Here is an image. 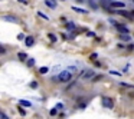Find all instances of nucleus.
I'll return each instance as SVG.
<instances>
[{
  "instance_id": "1",
  "label": "nucleus",
  "mask_w": 134,
  "mask_h": 119,
  "mask_svg": "<svg viewBox=\"0 0 134 119\" xmlns=\"http://www.w3.org/2000/svg\"><path fill=\"white\" fill-rule=\"evenodd\" d=\"M72 79V72L69 70H64V72H61L58 76V80L59 82H69Z\"/></svg>"
},
{
  "instance_id": "2",
  "label": "nucleus",
  "mask_w": 134,
  "mask_h": 119,
  "mask_svg": "<svg viewBox=\"0 0 134 119\" xmlns=\"http://www.w3.org/2000/svg\"><path fill=\"white\" fill-rule=\"evenodd\" d=\"M101 101H102V106H104V108H108V109H112V108H114V102H112V99H111V98L104 96Z\"/></svg>"
},
{
  "instance_id": "3",
  "label": "nucleus",
  "mask_w": 134,
  "mask_h": 119,
  "mask_svg": "<svg viewBox=\"0 0 134 119\" xmlns=\"http://www.w3.org/2000/svg\"><path fill=\"white\" fill-rule=\"evenodd\" d=\"M79 76H81L82 79H85V80H88V79H92L94 72H92V70H85V72H81V73H79Z\"/></svg>"
},
{
  "instance_id": "4",
  "label": "nucleus",
  "mask_w": 134,
  "mask_h": 119,
  "mask_svg": "<svg viewBox=\"0 0 134 119\" xmlns=\"http://www.w3.org/2000/svg\"><path fill=\"white\" fill-rule=\"evenodd\" d=\"M115 13H117V14H120V16L127 17L128 20H133V19H134V17H133V13H130V11H125V10H117Z\"/></svg>"
},
{
  "instance_id": "5",
  "label": "nucleus",
  "mask_w": 134,
  "mask_h": 119,
  "mask_svg": "<svg viewBox=\"0 0 134 119\" xmlns=\"http://www.w3.org/2000/svg\"><path fill=\"white\" fill-rule=\"evenodd\" d=\"M115 29H117V30H118L121 34H128V29L125 27L124 24H118V23H117V24H115Z\"/></svg>"
},
{
  "instance_id": "6",
  "label": "nucleus",
  "mask_w": 134,
  "mask_h": 119,
  "mask_svg": "<svg viewBox=\"0 0 134 119\" xmlns=\"http://www.w3.org/2000/svg\"><path fill=\"white\" fill-rule=\"evenodd\" d=\"M110 6H111V7H118V9H122V7H125V3H121V1H112Z\"/></svg>"
},
{
  "instance_id": "7",
  "label": "nucleus",
  "mask_w": 134,
  "mask_h": 119,
  "mask_svg": "<svg viewBox=\"0 0 134 119\" xmlns=\"http://www.w3.org/2000/svg\"><path fill=\"white\" fill-rule=\"evenodd\" d=\"M18 57L20 59V60H28V53H25V52H19Z\"/></svg>"
},
{
  "instance_id": "8",
  "label": "nucleus",
  "mask_w": 134,
  "mask_h": 119,
  "mask_svg": "<svg viewBox=\"0 0 134 119\" xmlns=\"http://www.w3.org/2000/svg\"><path fill=\"white\" fill-rule=\"evenodd\" d=\"M45 4H46L48 7H51V9H55V7H56V4H55L53 0H45Z\"/></svg>"
},
{
  "instance_id": "9",
  "label": "nucleus",
  "mask_w": 134,
  "mask_h": 119,
  "mask_svg": "<svg viewBox=\"0 0 134 119\" xmlns=\"http://www.w3.org/2000/svg\"><path fill=\"white\" fill-rule=\"evenodd\" d=\"M33 40H35L33 39V36H28V37H26V46H29L30 47V46L33 45Z\"/></svg>"
},
{
  "instance_id": "10",
  "label": "nucleus",
  "mask_w": 134,
  "mask_h": 119,
  "mask_svg": "<svg viewBox=\"0 0 134 119\" xmlns=\"http://www.w3.org/2000/svg\"><path fill=\"white\" fill-rule=\"evenodd\" d=\"M120 39H121L122 42H130V40H131V37H130L128 34H120Z\"/></svg>"
},
{
  "instance_id": "11",
  "label": "nucleus",
  "mask_w": 134,
  "mask_h": 119,
  "mask_svg": "<svg viewBox=\"0 0 134 119\" xmlns=\"http://www.w3.org/2000/svg\"><path fill=\"white\" fill-rule=\"evenodd\" d=\"M120 86L127 88V89H134V85H130V83H125V82H121V83H120Z\"/></svg>"
},
{
  "instance_id": "12",
  "label": "nucleus",
  "mask_w": 134,
  "mask_h": 119,
  "mask_svg": "<svg viewBox=\"0 0 134 119\" xmlns=\"http://www.w3.org/2000/svg\"><path fill=\"white\" fill-rule=\"evenodd\" d=\"M26 65H28L29 68H32V66L35 65V59H28V60H26Z\"/></svg>"
},
{
  "instance_id": "13",
  "label": "nucleus",
  "mask_w": 134,
  "mask_h": 119,
  "mask_svg": "<svg viewBox=\"0 0 134 119\" xmlns=\"http://www.w3.org/2000/svg\"><path fill=\"white\" fill-rule=\"evenodd\" d=\"M38 16L42 17V19H45V20H49V16H46L45 13H42V11H38Z\"/></svg>"
},
{
  "instance_id": "14",
  "label": "nucleus",
  "mask_w": 134,
  "mask_h": 119,
  "mask_svg": "<svg viewBox=\"0 0 134 119\" xmlns=\"http://www.w3.org/2000/svg\"><path fill=\"white\" fill-rule=\"evenodd\" d=\"M5 20H7V22H16V17L15 16H5Z\"/></svg>"
},
{
  "instance_id": "15",
  "label": "nucleus",
  "mask_w": 134,
  "mask_h": 119,
  "mask_svg": "<svg viewBox=\"0 0 134 119\" xmlns=\"http://www.w3.org/2000/svg\"><path fill=\"white\" fill-rule=\"evenodd\" d=\"M72 9H74L76 13H84V14L87 13V10H84V9H79V7H72Z\"/></svg>"
},
{
  "instance_id": "16",
  "label": "nucleus",
  "mask_w": 134,
  "mask_h": 119,
  "mask_svg": "<svg viewBox=\"0 0 134 119\" xmlns=\"http://www.w3.org/2000/svg\"><path fill=\"white\" fill-rule=\"evenodd\" d=\"M20 105H22V106H30L32 103L28 102V101H20Z\"/></svg>"
},
{
  "instance_id": "17",
  "label": "nucleus",
  "mask_w": 134,
  "mask_h": 119,
  "mask_svg": "<svg viewBox=\"0 0 134 119\" xmlns=\"http://www.w3.org/2000/svg\"><path fill=\"white\" fill-rule=\"evenodd\" d=\"M48 70H49L48 68H41V69H39V73L45 75V73H48Z\"/></svg>"
},
{
  "instance_id": "18",
  "label": "nucleus",
  "mask_w": 134,
  "mask_h": 119,
  "mask_svg": "<svg viewBox=\"0 0 134 119\" xmlns=\"http://www.w3.org/2000/svg\"><path fill=\"white\" fill-rule=\"evenodd\" d=\"M30 88H32V89H36V88H38V82H36V80L30 82Z\"/></svg>"
},
{
  "instance_id": "19",
  "label": "nucleus",
  "mask_w": 134,
  "mask_h": 119,
  "mask_svg": "<svg viewBox=\"0 0 134 119\" xmlns=\"http://www.w3.org/2000/svg\"><path fill=\"white\" fill-rule=\"evenodd\" d=\"M89 6H91L92 9H97V7H98V6H97V3H95V1H92V0H89Z\"/></svg>"
},
{
  "instance_id": "20",
  "label": "nucleus",
  "mask_w": 134,
  "mask_h": 119,
  "mask_svg": "<svg viewBox=\"0 0 134 119\" xmlns=\"http://www.w3.org/2000/svg\"><path fill=\"white\" fill-rule=\"evenodd\" d=\"M49 39L52 40V42H56V37H55V34H52V33H49Z\"/></svg>"
},
{
  "instance_id": "21",
  "label": "nucleus",
  "mask_w": 134,
  "mask_h": 119,
  "mask_svg": "<svg viewBox=\"0 0 134 119\" xmlns=\"http://www.w3.org/2000/svg\"><path fill=\"white\" fill-rule=\"evenodd\" d=\"M89 59H91V60H95V59H97V53H92V55L89 56Z\"/></svg>"
},
{
  "instance_id": "22",
  "label": "nucleus",
  "mask_w": 134,
  "mask_h": 119,
  "mask_svg": "<svg viewBox=\"0 0 134 119\" xmlns=\"http://www.w3.org/2000/svg\"><path fill=\"white\" fill-rule=\"evenodd\" d=\"M0 118H2V119H9L6 115H5V112H0Z\"/></svg>"
},
{
  "instance_id": "23",
  "label": "nucleus",
  "mask_w": 134,
  "mask_h": 119,
  "mask_svg": "<svg viewBox=\"0 0 134 119\" xmlns=\"http://www.w3.org/2000/svg\"><path fill=\"white\" fill-rule=\"evenodd\" d=\"M56 111H58V109H56V108H53L52 111H51V115H52V116H55V115H56Z\"/></svg>"
},
{
  "instance_id": "24",
  "label": "nucleus",
  "mask_w": 134,
  "mask_h": 119,
  "mask_svg": "<svg viewBox=\"0 0 134 119\" xmlns=\"http://www.w3.org/2000/svg\"><path fill=\"white\" fill-rule=\"evenodd\" d=\"M19 114H20V115H26V112H25V109L19 108Z\"/></svg>"
},
{
  "instance_id": "25",
  "label": "nucleus",
  "mask_w": 134,
  "mask_h": 119,
  "mask_svg": "<svg viewBox=\"0 0 134 119\" xmlns=\"http://www.w3.org/2000/svg\"><path fill=\"white\" fill-rule=\"evenodd\" d=\"M110 73H111V75H117V76H120V73H118V72H115V70H110Z\"/></svg>"
},
{
  "instance_id": "26",
  "label": "nucleus",
  "mask_w": 134,
  "mask_h": 119,
  "mask_svg": "<svg viewBox=\"0 0 134 119\" xmlns=\"http://www.w3.org/2000/svg\"><path fill=\"white\" fill-rule=\"evenodd\" d=\"M0 53H2V55H5V53H6V49H5L3 46H2V49H0Z\"/></svg>"
},
{
  "instance_id": "27",
  "label": "nucleus",
  "mask_w": 134,
  "mask_h": 119,
  "mask_svg": "<svg viewBox=\"0 0 134 119\" xmlns=\"http://www.w3.org/2000/svg\"><path fill=\"white\" fill-rule=\"evenodd\" d=\"M88 36H89V37H91V36H92V37H94V36H95V34H94V32H88Z\"/></svg>"
},
{
  "instance_id": "28",
  "label": "nucleus",
  "mask_w": 134,
  "mask_h": 119,
  "mask_svg": "<svg viewBox=\"0 0 134 119\" xmlns=\"http://www.w3.org/2000/svg\"><path fill=\"white\" fill-rule=\"evenodd\" d=\"M128 96H131V98H134V91H133V92H130V93H128Z\"/></svg>"
},
{
  "instance_id": "29",
  "label": "nucleus",
  "mask_w": 134,
  "mask_h": 119,
  "mask_svg": "<svg viewBox=\"0 0 134 119\" xmlns=\"http://www.w3.org/2000/svg\"><path fill=\"white\" fill-rule=\"evenodd\" d=\"M75 1H78V3H84V0H75Z\"/></svg>"
},
{
  "instance_id": "30",
  "label": "nucleus",
  "mask_w": 134,
  "mask_h": 119,
  "mask_svg": "<svg viewBox=\"0 0 134 119\" xmlns=\"http://www.w3.org/2000/svg\"><path fill=\"white\" fill-rule=\"evenodd\" d=\"M110 1H115V0H110Z\"/></svg>"
},
{
  "instance_id": "31",
  "label": "nucleus",
  "mask_w": 134,
  "mask_h": 119,
  "mask_svg": "<svg viewBox=\"0 0 134 119\" xmlns=\"http://www.w3.org/2000/svg\"><path fill=\"white\" fill-rule=\"evenodd\" d=\"M62 1H64V0H62Z\"/></svg>"
}]
</instances>
